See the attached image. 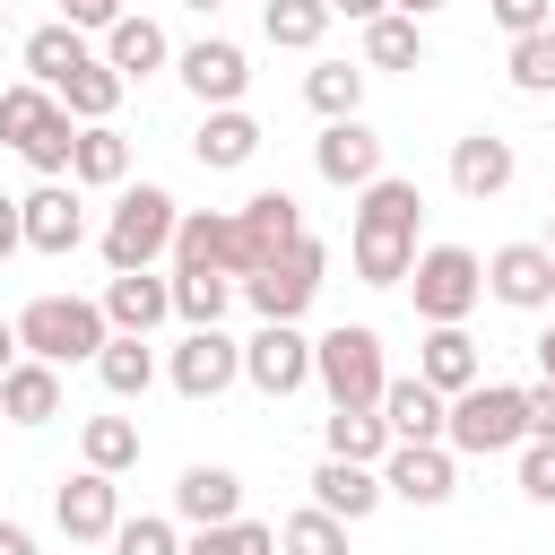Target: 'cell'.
Wrapping results in <instances>:
<instances>
[{
	"mask_svg": "<svg viewBox=\"0 0 555 555\" xmlns=\"http://www.w3.org/2000/svg\"><path fill=\"white\" fill-rule=\"evenodd\" d=\"M191 156H199L208 173H243V165L260 156V121H251L243 104H225V113H199V130H191Z\"/></svg>",
	"mask_w": 555,
	"mask_h": 555,
	"instance_id": "7402d4cb",
	"label": "cell"
},
{
	"mask_svg": "<svg viewBox=\"0 0 555 555\" xmlns=\"http://www.w3.org/2000/svg\"><path fill=\"white\" fill-rule=\"evenodd\" d=\"M243 382H251L260 399H295V390L312 382V338H304L295 321H260V330L243 338Z\"/></svg>",
	"mask_w": 555,
	"mask_h": 555,
	"instance_id": "9c48e42d",
	"label": "cell"
},
{
	"mask_svg": "<svg viewBox=\"0 0 555 555\" xmlns=\"http://www.w3.org/2000/svg\"><path fill=\"white\" fill-rule=\"evenodd\" d=\"M234 304V278L225 269H173V321L182 330H217Z\"/></svg>",
	"mask_w": 555,
	"mask_h": 555,
	"instance_id": "f1b7e54d",
	"label": "cell"
},
{
	"mask_svg": "<svg viewBox=\"0 0 555 555\" xmlns=\"http://www.w3.org/2000/svg\"><path fill=\"white\" fill-rule=\"evenodd\" d=\"M52 416H61V373L35 364V356H17L0 373V425H52Z\"/></svg>",
	"mask_w": 555,
	"mask_h": 555,
	"instance_id": "d4e9b609",
	"label": "cell"
},
{
	"mask_svg": "<svg viewBox=\"0 0 555 555\" xmlns=\"http://www.w3.org/2000/svg\"><path fill=\"white\" fill-rule=\"evenodd\" d=\"M512 173H520L512 139H494V130L451 139V191H460V199H503V191H512Z\"/></svg>",
	"mask_w": 555,
	"mask_h": 555,
	"instance_id": "d6986e66",
	"label": "cell"
},
{
	"mask_svg": "<svg viewBox=\"0 0 555 555\" xmlns=\"http://www.w3.org/2000/svg\"><path fill=\"white\" fill-rule=\"evenodd\" d=\"M486 9H494L503 35H538V26H555V0H486Z\"/></svg>",
	"mask_w": 555,
	"mask_h": 555,
	"instance_id": "7bdbcfd3",
	"label": "cell"
},
{
	"mask_svg": "<svg viewBox=\"0 0 555 555\" xmlns=\"http://www.w3.org/2000/svg\"><path fill=\"white\" fill-rule=\"evenodd\" d=\"M546 251H555V225H546Z\"/></svg>",
	"mask_w": 555,
	"mask_h": 555,
	"instance_id": "11a10c76",
	"label": "cell"
},
{
	"mask_svg": "<svg viewBox=\"0 0 555 555\" xmlns=\"http://www.w3.org/2000/svg\"><path fill=\"white\" fill-rule=\"evenodd\" d=\"M156 321H173V278H156V269H113V286H104V330L147 338Z\"/></svg>",
	"mask_w": 555,
	"mask_h": 555,
	"instance_id": "e0dca14e",
	"label": "cell"
},
{
	"mask_svg": "<svg viewBox=\"0 0 555 555\" xmlns=\"http://www.w3.org/2000/svg\"><path fill=\"white\" fill-rule=\"evenodd\" d=\"M17 364V321H0V373Z\"/></svg>",
	"mask_w": 555,
	"mask_h": 555,
	"instance_id": "f907efd6",
	"label": "cell"
},
{
	"mask_svg": "<svg viewBox=\"0 0 555 555\" xmlns=\"http://www.w3.org/2000/svg\"><path fill=\"white\" fill-rule=\"evenodd\" d=\"M104 304H87V295H35L26 312H17V356H35V364H95L104 356Z\"/></svg>",
	"mask_w": 555,
	"mask_h": 555,
	"instance_id": "7a4b0ae2",
	"label": "cell"
},
{
	"mask_svg": "<svg viewBox=\"0 0 555 555\" xmlns=\"http://www.w3.org/2000/svg\"><path fill=\"white\" fill-rule=\"evenodd\" d=\"M165 382H173L182 399H225V390L243 382V338H225V330H182V347L165 356Z\"/></svg>",
	"mask_w": 555,
	"mask_h": 555,
	"instance_id": "30bf717a",
	"label": "cell"
},
{
	"mask_svg": "<svg viewBox=\"0 0 555 555\" xmlns=\"http://www.w3.org/2000/svg\"><path fill=\"white\" fill-rule=\"evenodd\" d=\"M364 69H425V26L399 17V9H382L364 26Z\"/></svg>",
	"mask_w": 555,
	"mask_h": 555,
	"instance_id": "4dcf8cb0",
	"label": "cell"
},
{
	"mask_svg": "<svg viewBox=\"0 0 555 555\" xmlns=\"http://www.w3.org/2000/svg\"><path fill=\"white\" fill-rule=\"evenodd\" d=\"M17 52H26V78H35L43 95H61V87H69V69H87V61H95V52H87V35H78V26H61V17H52V26H35Z\"/></svg>",
	"mask_w": 555,
	"mask_h": 555,
	"instance_id": "484cf974",
	"label": "cell"
},
{
	"mask_svg": "<svg viewBox=\"0 0 555 555\" xmlns=\"http://www.w3.org/2000/svg\"><path fill=\"white\" fill-rule=\"evenodd\" d=\"M520 416H529V442H555V382H529L520 390Z\"/></svg>",
	"mask_w": 555,
	"mask_h": 555,
	"instance_id": "ee69618b",
	"label": "cell"
},
{
	"mask_svg": "<svg viewBox=\"0 0 555 555\" xmlns=\"http://www.w3.org/2000/svg\"><path fill=\"white\" fill-rule=\"evenodd\" d=\"M321 269H330V251L304 234L295 251H278L269 269H251V278H243V304H251L260 321H304V304L321 295Z\"/></svg>",
	"mask_w": 555,
	"mask_h": 555,
	"instance_id": "ba28073f",
	"label": "cell"
},
{
	"mask_svg": "<svg viewBox=\"0 0 555 555\" xmlns=\"http://www.w3.org/2000/svg\"><path fill=\"white\" fill-rule=\"evenodd\" d=\"M95 382L113 390V399H147V382H156V347L147 338H104V356H95Z\"/></svg>",
	"mask_w": 555,
	"mask_h": 555,
	"instance_id": "1f68e13d",
	"label": "cell"
},
{
	"mask_svg": "<svg viewBox=\"0 0 555 555\" xmlns=\"http://www.w3.org/2000/svg\"><path fill=\"white\" fill-rule=\"evenodd\" d=\"M408 295H416V321L425 330H468V312L486 295V260L468 243H425L416 269H408Z\"/></svg>",
	"mask_w": 555,
	"mask_h": 555,
	"instance_id": "3957f363",
	"label": "cell"
},
{
	"mask_svg": "<svg viewBox=\"0 0 555 555\" xmlns=\"http://www.w3.org/2000/svg\"><path fill=\"white\" fill-rule=\"evenodd\" d=\"M486 295L512 304V312H546L555 304V251L546 243H503L486 260Z\"/></svg>",
	"mask_w": 555,
	"mask_h": 555,
	"instance_id": "2e32d148",
	"label": "cell"
},
{
	"mask_svg": "<svg viewBox=\"0 0 555 555\" xmlns=\"http://www.w3.org/2000/svg\"><path fill=\"white\" fill-rule=\"evenodd\" d=\"M260 35H269L278 52H312V43L330 35V0H269V9H260Z\"/></svg>",
	"mask_w": 555,
	"mask_h": 555,
	"instance_id": "d590c367",
	"label": "cell"
},
{
	"mask_svg": "<svg viewBox=\"0 0 555 555\" xmlns=\"http://www.w3.org/2000/svg\"><path fill=\"white\" fill-rule=\"evenodd\" d=\"M0 555H35V529L26 520H0Z\"/></svg>",
	"mask_w": 555,
	"mask_h": 555,
	"instance_id": "7dc6e473",
	"label": "cell"
},
{
	"mask_svg": "<svg viewBox=\"0 0 555 555\" xmlns=\"http://www.w3.org/2000/svg\"><path fill=\"white\" fill-rule=\"evenodd\" d=\"M416 382H425V390H442V399L477 390V382H486L477 338H468V330H425V338H416Z\"/></svg>",
	"mask_w": 555,
	"mask_h": 555,
	"instance_id": "ffe728a7",
	"label": "cell"
},
{
	"mask_svg": "<svg viewBox=\"0 0 555 555\" xmlns=\"http://www.w3.org/2000/svg\"><path fill=\"white\" fill-rule=\"evenodd\" d=\"M52 520H61L69 546H104V538L121 529V486H113L104 468H78V477L52 486Z\"/></svg>",
	"mask_w": 555,
	"mask_h": 555,
	"instance_id": "5bb4252c",
	"label": "cell"
},
{
	"mask_svg": "<svg viewBox=\"0 0 555 555\" xmlns=\"http://www.w3.org/2000/svg\"><path fill=\"white\" fill-rule=\"evenodd\" d=\"M321 442H330V460H364V468H382V451H390V425H382V408H330Z\"/></svg>",
	"mask_w": 555,
	"mask_h": 555,
	"instance_id": "f546056e",
	"label": "cell"
},
{
	"mask_svg": "<svg viewBox=\"0 0 555 555\" xmlns=\"http://www.w3.org/2000/svg\"><path fill=\"white\" fill-rule=\"evenodd\" d=\"M382 503V468H364V460H321L312 468V512H330V520H364Z\"/></svg>",
	"mask_w": 555,
	"mask_h": 555,
	"instance_id": "603a6c76",
	"label": "cell"
},
{
	"mask_svg": "<svg viewBox=\"0 0 555 555\" xmlns=\"http://www.w3.org/2000/svg\"><path fill=\"white\" fill-rule=\"evenodd\" d=\"M165 61H173V43H165L156 17H130V9H121V17L104 26V69H113L121 87H130V78H156Z\"/></svg>",
	"mask_w": 555,
	"mask_h": 555,
	"instance_id": "44dd1931",
	"label": "cell"
},
{
	"mask_svg": "<svg viewBox=\"0 0 555 555\" xmlns=\"http://www.w3.org/2000/svg\"><path fill=\"white\" fill-rule=\"evenodd\" d=\"M416 217H425V191H416V182H399V173H382V182H364V191H356L347 260H356V278H364V286H408V269H416Z\"/></svg>",
	"mask_w": 555,
	"mask_h": 555,
	"instance_id": "6da1fadb",
	"label": "cell"
},
{
	"mask_svg": "<svg viewBox=\"0 0 555 555\" xmlns=\"http://www.w3.org/2000/svg\"><path fill=\"white\" fill-rule=\"evenodd\" d=\"M538 373L555 382V321H546V338H538Z\"/></svg>",
	"mask_w": 555,
	"mask_h": 555,
	"instance_id": "816d5d0a",
	"label": "cell"
},
{
	"mask_svg": "<svg viewBox=\"0 0 555 555\" xmlns=\"http://www.w3.org/2000/svg\"><path fill=\"white\" fill-rule=\"evenodd\" d=\"M121 17V0H61V26H78V35H104Z\"/></svg>",
	"mask_w": 555,
	"mask_h": 555,
	"instance_id": "f6af8a7d",
	"label": "cell"
},
{
	"mask_svg": "<svg viewBox=\"0 0 555 555\" xmlns=\"http://www.w3.org/2000/svg\"><path fill=\"white\" fill-rule=\"evenodd\" d=\"M442 390H425L416 373L408 382H382V425H390V442H442Z\"/></svg>",
	"mask_w": 555,
	"mask_h": 555,
	"instance_id": "4316f807",
	"label": "cell"
},
{
	"mask_svg": "<svg viewBox=\"0 0 555 555\" xmlns=\"http://www.w3.org/2000/svg\"><path fill=\"white\" fill-rule=\"evenodd\" d=\"M295 243H304V199L295 191H251L234 208V286L251 269H269L278 251H295Z\"/></svg>",
	"mask_w": 555,
	"mask_h": 555,
	"instance_id": "52a82bcc",
	"label": "cell"
},
{
	"mask_svg": "<svg viewBox=\"0 0 555 555\" xmlns=\"http://www.w3.org/2000/svg\"><path fill=\"white\" fill-rule=\"evenodd\" d=\"M382 9H390V0H330V17H364V26H373Z\"/></svg>",
	"mask_w": 555,
	"mask_h": 555,
	"instance_id": "c3c4849f",
	"label": "cell"
},
{
	"mask_svg": "<svg viewBox=\"0 0 555 555\" xmlns=\"http://www.w3.org/2000/svg\"><path fill=\"white\" fill-rule=\"evenodd\" d=\"M312 173L338 182V191L382 182V139H373V121H364V113H356V121H321V139H312Z\"/></svg>",
	"mask_w": 555,
	"mask_h": 555,
	"instance_id": "9a60e30c",
	"label": "cell"
},
{
	"mask_svg": "<svg viewBox=\"0 0 555 555\" xmlns=\"http://www.w3.org/2000/svg\"><path fill=\"white\" fill-rule=\"evenodd\" d=\"M17 234H26V251H43V260H69V251L87 243L78 182H35V191L17 199Z\"/></svg>",
	"mask_w": 555,
	"mask_h": 555,
	"instance_id": "4fadbf2b",
	"label": "cell"
},
{
	"mask_svg": "<svg viewBox=\"0 0 555 555\" xmlns=\"http://www.w3.org/2000/svg\"><path fill=\"white\" fill-rule=\"evenodd\" d=\"M382 494H399L416 512L451 503L460 494V451H442V442H390L382 451Z\"/></svg>",
	"mask_w": 555,
	"mask_h": 555,
	"instance_id": "8fae6325",
	"label": "cell"
},
{
	"mask_svg": "<svg viewBox=\"0 0 555 555\" xmlns=\"http://www.w3.org/2000/svg\"><path fill=\"white\" fill-rule=\"evenodd\" d=\"M173 225H182L173 191H156V182L121 191L113 217H104V269H156V260L173 251Z\"/></svg>",
	"mask_w": 555,
	"mask_h": 555,
	"instance_id": "8992f818",
	"label": "cell"
},
{
	"mask_svg": "<svg viewBox=\"0 0 555 555\" xmlns=\"http://www.w3.org/2000/svg\"><path fill=\"white\" fill-rule=\"evenodd\" d=\"M278 555H347V520H330V512H286L278 520Z\"/></svg>",
	"mask_w": 555,
	"mask_h": 555,
	"instance_id": "74e56055",
	"label": "cell"
},
{
	"mask_svg": "<svg viewBox=\"0 0 555 555\" xmlns=\"http://www.w3.org/2000/svg\"><path fill=\"white\" fill-rule=\"evenodd\" d=\"M390 9H399V17H416V26H425V17H434V9H442V0H390Z\"/></svg>",
	"mask_w": 555,
	"mask_h": 555,
	"instance_id": "681fc988",
	"label": "cell"
},
{
	"mask_svg": "<svg viewBox=\"0 0 555 555\" xmlns=\"http://www.w3.org/2000/svg\"><path fill=\"white\" fill-rule=\"evenodd\" d=\"M104 546H113V555H182V529H173L165 512H139V520H121Z\"/></svg>",
	"mask_w": 555,
	"mask_h": 555,
	"instance_id": "60d3db41",
	"label": "cell"
},
{
	"mask_svg": "<svg viewBox=\"0 0 555 555\" xmlns=\"http://www.w3.org/2000/svg\"><path fill=\"white\" fill-rule=\"evenodd\" d=\"M173 269H225V278H234V208H182V225H173Z\"/></svg>",
	"mask_w": 555,
	"mask_h": 555,
	"instance_id": "cb8c5ba5",
	"label": "cell"
},
{
	"mask_svg": "<svg viewBox=\"0 0 555 555\" xmlns=\"http://www.w3.org/2000/svg\"><path fill=\"white\" fill-rule=\"evenodd\" d=\"M173 69H182V87L199 95V113H225V104H243V87H251V52H243V43H225V35L182 43V52H173Z\"/></svg>",
	"mask_w": 555,
	"mask_h": 555,
	"instance_id": "7c38bea8",
	"label": "cell"
},
{
	"mask_svg": "<svg viewBox=\"0 0 555 555\" xmlns=\"http://www.w3.org/2000/svg\"><path fill=\"white\" fill-rule=\"evenodd\" d=\"M0 35H9V0H0Z\"/></svg>",
	"mask_w": 555,
	"mask_h": 555,
	"instance_id": "db71d44e",
	"label": "cell"
},
{
	"mask_svg": "<svg viewBox=\"0 0 555 555\" xmlns=\"http://www.w3.org/2000/svg\"><path fill=\"white\" fill-rule=\"evenodd\" d=\"M113 104H121V78L104 69V52L87 61V69H69V87H61V113L87 130V121H113Z\"/></svg>",
	"mask_w": 555,
	"mask_h": 555,
	"instance_id": "8d00e7d4",
	"label": "cell"
},
{
	"mask_svg": "<svg viewBox=\"0 0 555 555\" xmlns=\"http://www.w3.org/2000/svg\"><path fill=\"white\" fill-rule=\"evenodd\" d=\"M529 442V416H520V390L512 382H477L442 408V451H468V460H494V451H520Z\"/></svg>",
	"mask_w": 555,
	"mask_h": 555,
	"instance_id": "5b68a950",
	"label": "cell"
},
{
	"mask_svg": "<svg viewBox=\"0 0 555 555\" xmlns=\"http://www.w3.org/2000/svg\"><path fill=\"white\" fill-rule=\"evenodd\" d=\"M52 121H61V95H43L35 78H26V87H0V139H9V147H35Z\"/></svg>",
	"mask_w": 555,
	"mask_h": 555,
	"instance_id": "e575fe53",
	"label": "cell"
},
{
	"mask_svg": "<svg viewBox=\"0 0 555 555\" xmlns=\"http://www.w3.org/2000/svg\"><path fill=\"white\" fill-rule=\"evenodd\" d=\"M304 104H312L321 121H356V104H364V61H321V69L304 78Z\"/></svg>",
	"mask_w": 555,
	"mask_h": 555,
	"instance_id": "d6a6232c",
	"label": "cell"
},
{
	"mask_svg": "<svg viewBox=\"0 0 555 555\" xmlns=\"http://www.w3.org/2000/svg\"><path fill=\"white\" fill-rule=\"evenodd\" d=\"M78 460L104 468V477L139 468V425H130V416H87V425H78Z\"/></svg>",
	"mask_w": 555,
	"mask_h": 555,
	"instance_id": "836d02e7",
	"label": "cell"
},
{
	"mask_svg": "<svg viewBox=\"0 0 555 555\" xmlns=\"http://www.w3.org/2000/svg\"><path fill=\"white\" fill-rule=\"evenodd\" d=\"M17 251H26V234H17V199L0 191V260H17Z\"/></svg>",
	"mask_w": 555,
	"mask_h": 555,
	"instance_id": "bcb514c9",
	"label": "cell"
},
{
	"mask_svg": "<svg viewBox=\"0 0 555 555\" xmlns=\"http://www.w3.org/2000/svg\"><path fill=\"white\" fill-rule=\"evenodd\" d=\"M520 494L555 503V442H520Z\"/></svg>",
	"mask_w": 555,
	"mask_h": 555,
	"instance_id": "b9f144b4",
	"label": "cell"
},
{
	"mask_svg": "<svg viewBox=\"0 0 555 555\" xmlns=\"http://www.w3.org/2000/svg\"><path fill=\"white\" fill-rule=\"evenodd\" d=\"M512 87L520 95H555V26H538V35H512Z\"/></svg>",
	"mask_w": 555,
	"mask_h": 555,
	"instance_id": "f35d334b",
	"label": "cell"
},
{
	"mask_svg": "<svg viewBox=\"0 0 555 555\" xmlns=\"http://www.w3.org/2000/svg\"><path fill=\"white\" fill-rule=\"evenodd\" d=\"M312 382L330 390V408H382V330L373 321H338L330 338H312Z\"/></svg>",
	"mask_w": 555,
	"mask_h": 555,
	"instance_id": "277c9868",
	"label": "cell"
},
{
	"mask_svg": "<svg viewBox=\"0 0 555 555\" xmlns=\"http://www.w3.org/2000/svg\"><path fill=\"white\" fill-rule=\"evenodd\" d=\"M182 9H199V17H208V9H225V0H182Z\"/></svg>",
	"mask_w": 555,
	"mask_h": 555,
	"instance_id": "f5cc1de1",
	"label": "cell"
},
{
	"mask_svg": "<svg viewBox=\"0 0 555 555\" xmlns=\"http://www.w3.org/2000/svg\"><path fill=\"white\" fill-rule=\"evenodd\" d=\"M182 555H278V529L269 520H225V529H191Z\"/></svg>",
	"mask_w": 555,
	"mask_h": 555,
	"instance_id": "ab89813d",
	"label": "cell"
},
{
	"mask_svg": "<svg viewBox=\"0 0 555 555\" xmlns=\"http://www.w3.org/2000/svg\"><path fill=\"white\" fill-rule=\"evenodd\" d=\"M121 173H130V139H121L113 121H87L78 147H69V182H78V191H113Z\"/></svg>",
	"mask_w": 555,
	"mask_h": 555,
	"instance_id": "83f0119b",
	"label": "cell"
},
{
	"mask_svg": "<svg viewBox=\"0 0 555 555\" xmlns=\"http://www.w3.org/2000/svg\"><path fill=\"white\" fill-rule=\"evenodd\" d=\"M173 520H191V529H225V520H243V477L217 468V460H191V468L173 477Z\"/></svg>",
	"mask_w": 555,
	"mask_h": 555,
	"instance_id": "ac0fdd59",
	"label": "cell"
}]
</instances>
